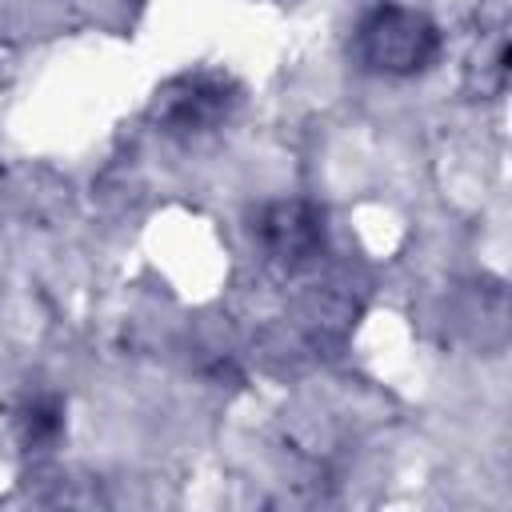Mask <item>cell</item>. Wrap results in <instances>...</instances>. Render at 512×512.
Masks as SVG:
<instances>
[{
  "instance_id": "cell-1",
  "label": "cell",
  "mask_w": 512,
  "mask_h": 512,
  "mask_svg": "<svg viewBox=\"0 0 512 512\" xmlns=\"http://www.w3.org/2000/svg\"><path fill=\"white\" fill-rule=\"evenodd\" d=\"M376 20L380 24L368 32L376 40L372 64L376 68H420V60L432 52V32L424 28V20L400 8H388Z\"/></svg>"
}]
</instances>
